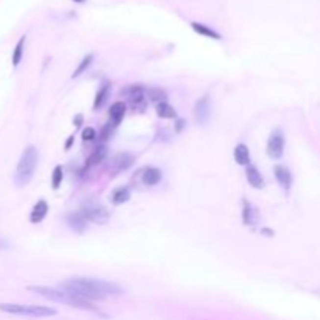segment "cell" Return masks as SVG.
Wrapping results in <instances>:
<instances>
[{"mask_svg": "<svg viewBox=\"0 0 320 320\" xmlns=\"http://www.w3.org/2000/svg\"><path fill=\"white\" fill-rule=\"evenodd\" d=\"M69 295L78 297L88 301L105 300L106 297L122 295L123 289L116 283H109L105 280H97V278H83L74 276L61 283V288Z\"/></svg>", "mask_w": 320, "mask_h": 320, "instance_id": "cell-1", "label": "cell"}, {"mask_svg": "<svg viewBox=\"0 0 320 320\" xmlns=\"http://www.w3.org/2000/svg\"><path fill=\"white\" fill-rule=\"evenodd\" d=\"M28 291L36 292V294H39V295L46 297L47 300H52V301H56V303H63V305H67V306L89 309V311H94V313H100V309L96 305H92V301L69 295V294L64 292L63 289L47 288V286H30Z\"/></svg>", "mask_w": 320, "mask_h": 320, "instance_id": "cell-2", "label": "cell"}, {"mask_svg": "<svg viewBox=\"0 0 320 320\" xmlns=\"http://www.w3.org/2000/svg\"><path fill=\"white\" fill-rule=\"evenodd\" d=\"M38 159H39V153H38L36 147L28 146L24 150L19 163L16 166V172H14V183L18 184L19 188L27 186L31 181L36 167H38Z\"/></svg>", "mask_w": 320, "mask_h": 320, "instance_id": "cell-3", "label": "cell"}, {"mask_svg": "<svg viewBox=\"0 0 320 320\" xmlns=\"http://www.w3.org/2000/svg\"><path fill=\"white\" fill-rule=\"evenodd\" d=\"M0 311L6 314L25 317H50L56 316L58 311L41 305H19V303H0Z\"/></svg>", "mask_w": 320, "mask_h": 320, "instance_id": "cell-4", "label": "cell"}, {"mask_svg": "<svg viewBox=\"0 0 320 320\" xmlns=\"http://www.w3.org/2000/svg\"><path fill=\"white\" fill-rule=\"evenodd\" d=\"M267 155L272 159H280L284 153V136L281 130H275L272 131L271 138L267 141Z\"/></svg>", "mask_w": 320, "mask_h": 320, "instance_id": "cell-5", "label": "cell"}, {"mask_svg": "<svg viewBox=\"0 0 320 320\" xmlns=\"http://www.w3.org/2000/svg\"><path fill=\"white\" fill-rule=\"evenodd\" d=\"M81 214L86 217L88 222H94L98 225H105L109 221V213L103 206H94V205H88V206H83L81 209Z\"/></svg>", "mask_w": 320, "mask_h": 320, "instance_id": "cell-6", "label": "cell"}, {"mask_svg": "<svg viewBox=\"0 0 320 320\" xmlns=\"http://www.w3.org/2000/svg\"><path fill=\"white\" fill-rule=\"evenodd\" d=\"M273 172H275L276 181L280 183V186L283 188V191L288 194L291 186H292V173H291V171L284 166H275Z\"/></svg>", "mask_w": 320, "mask_h": 320, "instance_id": "cell-7", "label": "cell"}, {"mask_svg": "<svg viewBox=\"0 0 320 320\" xmlns=\"http://www.w3.org/2000/svg\"><path fill=\"white\" fill-rule=\"evenodd\" d=\"M209 111H211V108H209V97L205 96L198 100V102L196 103V108H194V114H196L197 122L206 123L209 119Z\"/></svg>", "mask_w": 320, "mask_h": 320, "instance_id": "cell-8", "label": "cell"}, {"mask_svg": "<svg viewBox=\"0 0 320 320\" xmlns=\"http://www.w3.org/2000/svg\"><path fill=\"white\" fill-rule=\"evenodd\" d=\"M66 221H67V223H69L71 228L74 231H77V233H83L88 226V221H86V217L81 214V211L67 214Z\"/></svg>", "mask_w": 320, "mask_h": 320, "instance_id": "cell-9", "label": "cell"}, {"mask_svg": "<svg viewBox=\"0 0 320 320\" xmlns=\"http://www.w3.org/2000/svg\"><path fill=\"white\" fill-rule=\"evenodd\" d=\"M49 213V205L46 200H39L36 201V205L33 206L31 213H30V222L31 223H39L44 221V217Z\"/></svg>", "mask_w": 320, "mask_h": 320, "instance_id": "cell-10", "label": "cell"}, {"mask_svg": "<svg viewBox=\"0 0 320 320\" xmlns=\"http://www.w3.org/2000/svg\"><path fill=\"white\" fill-rule=\"evenodd\" d=\"M246 176H247V181L250 183V186H253L255 189H263L264 188V178L261 172L258 171L256 166H247V171H246Z\"/></svg>", "mask_w": 320, "mask_h": 320, "instance_id": "cell-11", "label": "cell"}, {"mask_svg": "<svg viewBox=\"0 0 320 320\" xmlns=\"http://www.w3.org/2000/svg\"><path fill=\"white\" fill-rule=\"evenodd\" d=\"M161 180H163V172L158 167H147L144 173H142V183L146 186H155Z\"/></svg>", "mask_w": 320, "mask_h": 320, "instance_id": "cell-12", "label": "cell"}, {"mask_svg": "<svg viewBox=\"0 0 320 320\" xmlns=\"http://www.w3.org/2000/svg\"><path fill=\"white\" fill-rule=\"evenodd\" d=\"M191 27H192V30H194V31L198 33L200 36L211 38V39H216V41H221V39H222V36L219 35V33H217L216 30H213V28L206 27L205 24H200V22H191Z\"/></svg>", "mask_w": 320, "mask_h": 320, "instance_id": "cell-13", "label": "cell"}, {"mask_svg": "<svg viewBox=\"0 0 320 320\" xmlns=\"http://www.w3.org/2000/svg\"><path fill=\"white\" fill-rule=\"evenodd\" d=\"M234 159L241 166H250V150L246 144H238L234 147Z\"/></svg>", "mask_w": 320, "mask_h": 320, "instance_id": "cell-14", "label": "cell"}, {"mask_svg": "<svg viewBox=\"0 0 320 320\" xmlns=\"http://www.w3.org/2000/svg\"><path fill=\"white\" fill-rule=\"evenodd\" d=\"M125 111H127V106H125L123 102H116L111 109H109V117H111L113 125H119L121 121L123 119Z\"/></svg>", "mask_w": 320, "mask_h": 320, "instance_id": "cell-15", "label": "cell"}, {"mask_svg": "<svg viewBox=\"0 0 320 320\" xmlns=\"http://www.w3.org/2000/svg\"><path fill=\"white\" fill-rule=\"evenodd\" d=\"M131 197V194H130V189L128 188H117L114 192H113V196H111V203L114 206H119V205H123V203H127V201L130 200Z\"/></svg>", "mask_w": 320, "mask_h": 320, "instance_id": "cell-16", "label": "cell"}, {"mask_svg": "<svg viewBox=\"0 0 320 320\" xmlns=\"http://www.w3.org/2000/svg\"><path fill=\"white\" fill-rule=\"evenodd\" d=\"M144 94H146V89L142 88V85H130V86H127L125 89L121 91V96H125L130 100V102H131V100L144 97Z\"/></svg>", "mask_w": 320, "mask_h": 320, "instance_id": "cell-17", "label": "cell"}, {"mask_svg": "<svg viewBox=\"0 0 320 320\" xmlns=\"http://www.w3.org/2000/svg\"><path fill=\"white\" fill-rule=\"evenodd\" d=\"M146 96L147 98L150 100V102H153V103H163L167 100V94H166V91L161 89V88H148L146 89Z\"/></svg>", "mask_w": 320, "mask_h": 320, "instance_id": "cell-18", "label": "cell"}, {"mask_svg": "<svg viewBox=\"0 0 320 320\" xmlns=\"http://www.w3.org/2000/svg\"><path fill=\"white\" fill-rule=\"evenodd\" d=\"M156 114L159 117H163V119H175V117H176L175 108L171 106L169 103H166V102L156 105Z\"/></svg>", "mask_w": 320, "mask_h": 320, "instance_id": "cell-19", "label": "cell"}, {"mask_svg": "<svg viewBox=\"0 0 320 320\" xmlns=\"http://www.w3.org/2000/svg\"><path fill=\"white\" fill-rule=\"evenodd\" d=\"M108 94H109V85H108V83H103L102 88H100V89L97 91V94H96L94 109H98V108L103 106V103L106 102V98H108Z\"/></svg>", "mask_w": 320, "mask_h": 320, "instance_id": "cell-20", "label": "cell"}, {"mask_svg": "<svg viewBox=\"0 0 320 320\" xmlns=\"http://www.w3.org/2000/svg\"><path fill=\"white\" fill-rule=\"evenodd\" d=\"M25 39H27V36L24 35V36L18 41V44H16V47H14V52H13V66H14V67H18V66L21 64V61H22Z\"/></svg>", "mask_w": 320, "mask_h": 320, "instance_id": "cell-21", "label": "cell"}, {"mask_svg": "<svg viewBox=\"0 0 320 320\" xmlns=\"http://www.w3.org/2000/svg\"><path fill=\"white\" fill-rule=\"evenodd\" d=\"M242 221H244V225H253L255 223V209L250 203H247L246 200H244V211H242Z\"/></svg>", "mask_w": 320, "mask_h": 320, "instance_id": "cell-22", "label": "cell"}, {"mask_svg": "<svg viewBox=\"0 0 320 320\" xmlns=\"http://www.w3.org/2000/svg\"><path fill=\"white\" fill-rule=\"evenodd\" d=\"M92 61H94V55L92 53H89V55H86L85 58H83V60L80 61V64H78V67L77 69H75V72L72 74V78H77V77H80V75L85 72L88 67L92 64Z\"/></svg>", "mask_w": 320, "mask_h": 320, "instance_id": "cell-23", "label": "cell"}, {"mask_svg": "<svg viewBox=\"0 0 320 320\" xmlns=\"http://www.w3.org/2000/svg\"><path fill=\"white\" fill-rule=\"evenodd\" d=\"M114 163H116L117 169H119V171L127 169V167H130L131 163H133V156L128 155V153H121V155H117V158L114 159Z\"/></svg>", "mask_w": 320, "mask_h": 320, "instance_id": "cell-24", "label": "cell"}, {"mask_svg": "<svg viewBox=\"0 0 320 320\" xmlns=\"http://www.w3.org/2000/svg\"><path fill=\"white\" fill-rule=\"evenodd\" d=\"M64 178V173H63V167L61 166H56L53 169V173H52V188L53 189H58L61 186V181Z\"/></svg>", "mask_w": 320, "mask_h": 320, "instance_id": "cell-25", "label": "cell"}, {"mask_svg": "<svg viewBox=\"0 0 320 320\" xmlns=\"http://www.w3.org/2000/svg\"><path fill=\"white\" fill-rule=\"evenodd\" d=\"M105 155H106V150L103 148V147H97V150L92 153V156H91V159L89 161L92 163V164H96V163H100L102 159L105 158Z\"/></svg>", "mask_w": 320, "mask_h": 320, "instance_id": "cell-26", "label": "cell"}, {"mask_svg": "<svg viewBox=\"0 0 320 320\" xmlns=\"http://www.w3.org/2000/svg\"><path fill=\"white\" fill-rule=\"evenodd\" d=\"M96 136H97V134H96V130L92 128V127H86L85 130L81 131V138H83V141H85V142H86V141L96 139Z\"/></svg>", "mask_w": 320, "mask_h": 320, "instance_id": "cell-27", "label": "cell"}, {"mask_svg": "<svg viewBox=\"0 0 320 320\" xmlns=\"http://www.w3.org/2000/svg\"><path fill=\"white\" fill-rule=\"evenodd\" d=\"M183 127H184V121H181V119L176 121V128H175V130H176V131H180Z\"/></svg>", "mask_w": 320, "mask_h": 320, "instance_id": "cell-28", "label": "cell"}, {"mask_svg": "<svg viewBox=\"0 0 320 320\" xmlns=\"http://www.w3.org/2000/svg\"><path fill=\"white\" fill-rule=\"evenodd\" d=\"M81 121H83V116H77V117H75V119H74V123L77 125V127H80V125H81Z\"/></svg>", "mask_w": 320, "mask_h": 320, "instance_id": "cell-29", "label": "cell"}, {"mask_svg": "<svg viewBox=\"0 0 320 320\" xmlns=\"http://www.w3.org/2000/svg\"><path fill=\"white\" fill-rule=\"evenodd\" d=\"M72 142H74V136H71L69 139H67V141H66V150H67V148H69V147H71V144H72Z\"/></svg>", "mask_w": 320, "mask_h": 320, "instance_id": "cell-30", "label": "cell"}, {"mask_svg": "<svg viewBox=\"0 0 320 320\" xmlns=\"http://www.w3.org/2000/svg\"><path fill=\"white\" fill-rule=\"evenodd\" d=\"M261 231H263L264 234H269V238H271V236H273V231L269 230V228H264V230H261Z\"/></svg>", "mask_w": 320, "mask_h": 320, "instance_id": "cell-31", "label": "cell"}, {"mask_svg": "<svg viewBox=\"0 0 320 320\" xmlns=\"http://www.w3.org/2000/svg\"><path fill=\"white\" fill-rule=\"evenodd\" d=\"M5 247H6V242H5V241H2V239H0V250H2V248H5Z\"/></svg>", "mask_w": 320, "mask_h": 320, "instance_id": "cell-32", "label": "cell"}, {"mask_svg": "<svg viewBox=\"0 0 320 320\" xmlns=\"http://www.w3.org/2000/svg\"><path fill=\"white\" fill-rule=\"evenodd\" d=\"M75 3H83V2H86V0H74Z\"/></svg>", "mask_w": 320, "mask_h": 320, "instance_id": "cell-33", "label": "cell"}]
</instances>
